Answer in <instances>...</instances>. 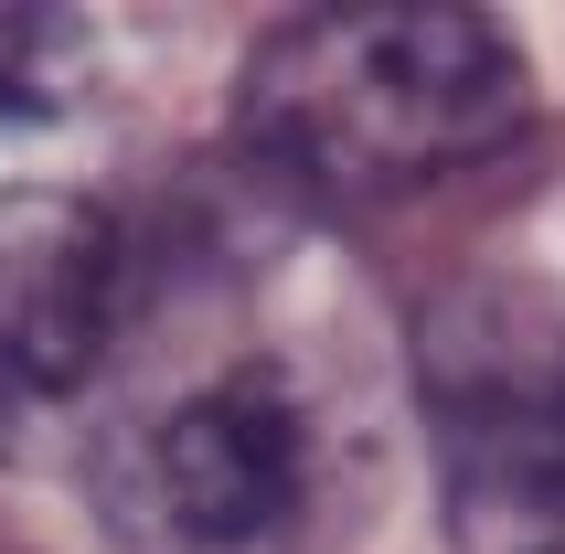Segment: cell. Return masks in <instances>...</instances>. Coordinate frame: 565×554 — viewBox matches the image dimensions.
Returning a JSON list of instances; mask_svg holds the SVG:
<instances>
[{"instance_id": "6da1fadb", "label": "cell", "mask_w": 565, "mask_h": 554, "mask_svg": "<svg viewBox=\"0 0 565 554\" xmlns=\"http://www.w3.org/2000/svg\"><path fill=\"white\" fill-rule=\"evenodd\" d=\"M534 64L491 11L448 0H331L256 32L235 128L310 192H416L534 128Z\"/></svg>"}, {"instance_id": "7a4b0ae2", "label": "cell", "mask_w": 565, "mask_h": 554, "mask_svg": "<svg viewBox=\"0 0 565 554\" xmlns=\"http://www.w3.org/2000/svg\"><path fill=\"white\" fill-rule=\"evenodd\" d=\"M416 395L438 437L459 554H565V299L480 277L416 320Z\"/></svg>"}, {"instance_id": "3957f363", "label": "cell", "mask_w": 565, "mask_h": 554, "mask_svg": "<svg viewBox=\"0 0 565 554\" xmlns=\"http://www.w3.org/2000/svg\"><path fill=\"white\" fill-rule=\"evenodd\" d=\"M320 491V416L288 363H224L118 459L139 554H278Z\"/></svg>"}, {"instance_id": "277c9868", "label": "cell", "mask_w": 565, "mask_h": 554, "mask_svg": "<svg viewBox=\"0 0 565 554\" xmlns=\"http://www.w3.org/2000/svg\"><path fill=\"white\" fill-rule=\"evenodd\" d=\"M118 288V224L86 192H0V459L43 448L107 373Z\"/></svg>"}, {"instance_id": "5b68a950", "label": "cell", "mask_w": 565, "mask_h": 554, "mask_svg": "<svg viewBox=\"0 0 565 554\" xmlns=\"http://www.w3.org/2000/svg\"><path fill=\"white\" fill-rule=\"evenodd\" d=\"M86 11H0V128H43L86 86Z\"/></svg>"}]
</instances>
